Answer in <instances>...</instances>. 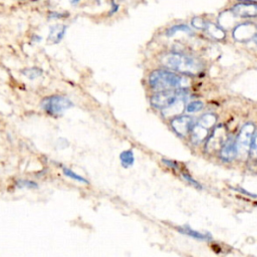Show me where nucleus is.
<instances>
[{"instance_id": "8", "label": "nucleus", "mask_w": 257, "mask_h": 257, "mask_svg": "<svg viewBox=\"0 0 257 257\" xmlns=\"http://www.w3.org/2000/svg\"><path fill=\"white\" fill-rule=\"evenodd\" d=\"M171 125L177 135L185 137L189 132H191L194 125V120L189 115H179L172 119Z\"/></svg>"}, {"instance_id": "19", "label": "nucleus", "mask_w": 257, "mask_h": 257, "mask_svg": "<svg viewBox=\"0 0 257 257\" xmlns=\"http://www.w3.org/2000/svg\"><path fill=\"white\" fill-rule=\"evenodd\" d=\"M179 31H181V32H186V33H188V34H191V33H192L191 29H190L187 25L179 24V25H175V26H172L171 28H169V29L166 31V34H167L168 36H173V35H175V34H176L177 32H179Z\"/></svg>"}, {"instance_id": "12", "label": "nucleus", "mask_w": 257, "mask_h": 257, "mask_svg": "<svg viewBox=\"0 0 257 257\" xmlns=\"http://www.w3.org/2000/svg\"><path fill=\"white\" fill-rule=\"evenodd\" d=\"M65 32H66V26L65 25H63V24L52 25L49 28L48 40L53 44H57L63 38Z\"/></svg>"}, {"instance_id": "10", "label": "nucleus", "mask_w": 257, "mask_h": 257, "mask_svg": "<svg viewBox=\"0 0 257 257\" xmlns=\"http://www.w3.org/2000/svg\"><path fill=\"white\" fill-rule=\"evenodd\" d=\"M237 154V147H236V139H233L232 137L228 138L223 147L220 150V157L223 161L231 162L236 157Z\"/></svg>"}, {"instance_id": "7", "label": "nucleus", "mask_w": 257, "mask_h": 257, "mask_svg": "<svg viewBox=\"0 0 257 257\" xmlns=\"http://www.w3.org/2000/svg\"><path fill=\"white\" fill-rule=\"evenodd\" d=\"M257 34V26L252 22L238 24L232 31V36L239 42H248Z\"/></svg>"}, {"instance_id": "25", "label": "nucleus", "mask_w": 257, "mask_h": 257, "mask_svg": "<svg viewBox=\"0 0 257 257\" xmlns=\"http://www.w3.org/2000/svg\"><path fill=\"white\" fill-rule=\"evenodd\" d=\"M182 176H183V178H184L185 180H187V181H188L190 184H192L194 187H196V188H198V189H202V186H201L197 181H195L191 176H189L188 174L183 173Z\"/></svg>"}, {"instance_id": "3", "label": "nucleus", "mask_w": 257, "mask_h": 257, "mask_svg": "<svg viewBox=\"0 0 257 257\" xmlns=\"http://www.w3.org/2000/svg\"><path fill=\"white\" fill-rule=\"evenodd\" d=\"M187 96L188 91L186 88L157 91L152 95L151 103L156 108L164 110L173 105L179 99H187Z\"/></svg>"}, {"instance_id": "16", "label": "nucleus", "mask_w": 257, "mask_h": 257, "mask_svg": "<svg viewBox=\"0 0 257 257\" xmlns=\"http://www.w3.org/2000/svg\"><path fill=\"white\" fill-rule=\"evenodd\" d=\"M185 101H186V99H179L173 105L164 109L163 110L164 114L168 115V116H178V114H180L186 108Z\"/></svg>"}, {"instance_id": "29", "label": "nucleus", "mask_w": 257, "mask_h": 257, "mask_svg": "<svg viewBox=\"0 0 257 257\" xmlns=\"http://www.w3.org/2000/svg\"><path fill=\"white\" fill-rule=\"evenodd\" d=\"M70 2H71V4H76L79 2V0H70Z\"/></svg>"}, {"instance_id": "1", "label": "nucleus", "mask_w": 257, "mask_h": 257, "mask_svg": "<svg viewBox=\"0 0 257 257\" xmlns=\"http://www.w3.org/2000/svg\"><path fill=\"white\" fill-rule=\"evenodd\" d=\"M162 64L171 71L184 75H198L204 70V63L196 57L180 52L166 53L161 57Z\"/></svg>"}, {"instance_id": "30", "label": "nucleus", "mask_w": 257, "mask_h": 257, "mask_svg": "<svg viewBox=\"0 0 257 257\" xmlns=\"http://www.w3.org/2000/svg\"><path fill=\"white\" fill-rule=\"evenodd\" d=\"M241 1H246V2H254V3H257V0H241Z\"/></svg>"}, {"instance_id": "9", "label": "nucleus", "mask_w": 257, "mask_h": 257, "mask_svg": "<svg viewBox=\"0 0 257 257\" xmlns=\"http://www.w3.org/2000/svg\"><path fill=\"white\" fill-rule=\"evenodd\" d=\"M232 11L238 17H242V18L254 17V16H257V3H254V2L238 3L235 6H233Z\"/></svg>"}, {"instance_id": "18", "label": "nucleus", "mask_w": 257, "mask_h": 257, "mask_svg": "<svg viewBox=\"0 0 257 257\" xmlns=\"http://www.w3.org/2000/svg\"><path fill=\"white\" fill-rule=\"evenodd\" d=\"M119 160L121 163V166L124 168H128L134 165L135 163V157L132 150H125L120 153Z\"/></svg>"}, {"instance_id": "31", "label": "nucleus", "mask_w": 257, "mask_h": 257, "mask_svg": "<svg viewBox=\"0 0 257 257\" xmlns=\"http://www.w3.org/2000/svg\"><path fill=\"white\" fill-rule=\"evenodd\" d=\"M254 38H255V41H256V43H257V34H256V36H255Z\"/></svg>"}, {"instance_id": "22", "label": "nucleus", "mask_w": 257, "mask_h": 257, "mask_svg": "<svg viewBox=\"0 0 257 257\" xmlns=\"http://www.w3.org/2000/svg\"><path fill=\"white\" fill-rule=\"evenodd\" d=\"M22 73H23L25 76H27V77L33 79V78L38 77L39 75H41L42 70L39 69V68H37V67H36V68H35V67H32V68H26V69L22 70Z\"/></svg>"}, {"instance_id": "2", "label": "nucleus", "mask_w": 257, "mask_h": 257, "mask_svg": "<svg viewBox=\"0 0 257 257\" xmlns=\"http://www.w3.org/2000/svg\"><path fill=\"white\" fill-rule=\"evenodd\" d=\"M150 85L156 91L184 89L190 86L191 80L187 76L180 75L168 69L154 70L149 77Z\"/></svg>"}, {"instance_id": "24", "label": "nucleus", "mask_w": 257, "mask_h": 257, "mask_svg": "<svg viewBox=\"0 0 257 257\" xmlns=\"http://www.w3.org/2000/svg\"><path fill=\"white\" fill-rule=\"evenodd\" d=\"M206 23L207 21H205L203 18L201 17H194L192 19V25L197 28V29H205V26H206Z\"/></svg>"}, {"instance_id": "23", "label": "nucleus", "mask_w": 257, "mask_h": 257, "mask_svg": "<svg viewBox=\"0 0 257 257\" xmlns=\"http://www.w3.org/2000/svg\"><path fill=\"white\" fill-rule=\"evenodd\" d=\"M249 154H250V157H251L252 160L257 161V133L254 134Z\"/></svg>"}, {"instance_id": "28", "label": "nucleus", "mask_w": 257, "mask_h": 257, "mask_svg": "<svg viewBox=\"0 0 257 257\" xmlns=\"http://www.w3.org/2000/svg\"><path fill=\"white\" fill-rule=\"evenodd\" d=\"M163 162H164L165 164H167V166H170V167H172V168H177V165H176V164H174L172 161H169V160H163Z\"/></svg>"}, {"instance_id": "21", "label": "nucleus", "mask_w": 257, "mask_h": 257, "mask_svg": "<svg viewBox=\"0 0 257 257\" xmlns=\"http://www.w3.org/2000/svg\"><path fill=\"white\" fill-rule=\"evenodd\" d=\"M203 107V103L200 101V100H194V101H191L189 102L187 105H186V111L189 112V113H194V112H197L199 110H201Z\"/></svg>"}, {"instance_id": "20", "label": "nucleus", "mask_w": 257, "mask_h": 257, "mask_svg": "<svg viewBox=\"0 0 257 257\" xmlns=\"http://www.w3.org/2000/svg\"><path fill=\"white\" fill-rule=\"evenodd\" d=\"M62 172H63V174L66 177H68V178H70V179H72V180H74L76 182H79V183H82V184H88V182L83 177L77 175L76 173H74L72 170H70L68 168H63Z\"/></svg>"}, {"instance_id": "6", "label": "nucleus", "mask_w": 257, "mask_h": 257, "mask_svg": "<svg viewBox=\"0 0 257 257\" xmlns=\"http://www.w3.org/2000/svg\"><path fill=\"white\" fill-rule=\"evenodd\" d=\"M227 130L223 124H219L214 128V131L209 135L206 143V151L208 153H214L220 151L225 142L227 141Z\"/></svg>"}, {"instance_id": "4", "label": "nucleus", "mask_w": 257, "mask_h": 257, "mask_svg": "<svg viewBox=\"0 0 257 257\" xmlns=\"http://www.w3.org/2000/svg\"><path fill=\"white\" fill-rule=\"evenodd\" d=\"M72 106V101L62 95H50L41 100L42 109L50 115H61Z\"/></svg>"}, {"instance_id": "13", "label": "nucleus", "mask_w": 257, "mask_h": 257, "mask_svg": "<svg viewBox=\"0 0 257 257\" xmlns=\"http://www.w3.org/2000/svg\"><path fill=\"white\" fill-rule=\"evenodd\" d=\"M209 137V130L195 123L191 130V139L194 144H199Z\"/></svg>"}, {"instance_id": "17", "label": "nucleus", "mask_w": 257, "mask_h": 257, "mask_svg": "<svg viewBox=\"0 0 257 257\" xmlns=\"http://www.w3.org/2000/svg\"><path fill=\"white\" fill-rule=\"evenodd\" d=\"M217 122V115L214 113H205L203 114L199 120H198V124H200L201 126L210 130L211 127H213Z\"/></svg>"}, {"instance_id": "14", "label": "nucleus", "mask_w": 257, "mask_h": 257, "mask_svg": "<svg viewBox=\"0 0 257 257\" xmlns=\"http://www.w3.org/2000/svg\"><path fill=\"white\" fill-rule=\"evenodd\" d=\"M204 30H206L208 35H210L212 38L217 39V40H222L226 36L225 30L221 26H219L213 22H207Z\"/></svg>"}, {"instance_id": "5", "label": "nucleus", "mask_w": 257, "mask_h": 257, "mask_svg": "<svg viewBox=\"0 0 257 257\" xmlns=\"http://www.w3.org/2000/svg\"><path fill=\"white\" fill-rule=\"evenodd\" d=\"M254 134H255V125L253 123L248 122L242 126L238 137L236 138L237 154L239 156L244 158L249 154Z\"/></svg>"}, {"instance_id": "15", "label": "nucleus", "mask_w": 257, "mask_h": 257, "mask_svg": "<svg viewBox=\"0 0 257 257\" xmlns=\"http://www.w3.org/2000/svg\"><path fill=\"white\" fill-rule=\"evenodd\" d=\"M178 230L182 233V234H186L190 237H193L195 239L198 240H209L211 239V235L209 233H201L198 232L196 230H193L191 227H189L188 225L183 226V227H178Z\"/></svg>"}, {"instance_id": "11", "label": "nucleus", "mask_w": 257, "mask_h": 257, "mask_svg": "<svg viewBox=\"0 0 257 257\" xmlns=\"http://www.w3.org/2000/svg\"><path fill=\"white\" fill-rule=\"evenodd\" d=\"M237 19L238 16L232 11V10H226L223 11L222 13H220L219 17H218V22H219V26H221L222 28H235L237 25Z\"/></svg>"}, {"instance_id": "26", "label": "nucleus", "mask_w": 257, "mask_h": 257, "mask_svg": "<svg viewBox=\"0 0 257 257\" xmlns=\"http://www.w3.org/2000/svg\"><path fill=\"white\" fill-rule=\"evenodd\" d=\"M118 10V5L117 4H115L113 1H111V9H110V14H113V13H115L116 11Z\"/></svg>"}, {"instance_id": "27", "label": "nucleus", "mask_w": 257, "mask_h": 257, "mask_svg": "<svg viewBox=\"0 0 257 257\" xmlns=\"http://www.w3.org/2000/svg\"><path fill=\"white\" fill-rule=\"evenodd\" d=\"M65 16H67V14H59L56 12L50 13V17H52V18H59V17H65Z\"/></svg>"}]
</instances>
